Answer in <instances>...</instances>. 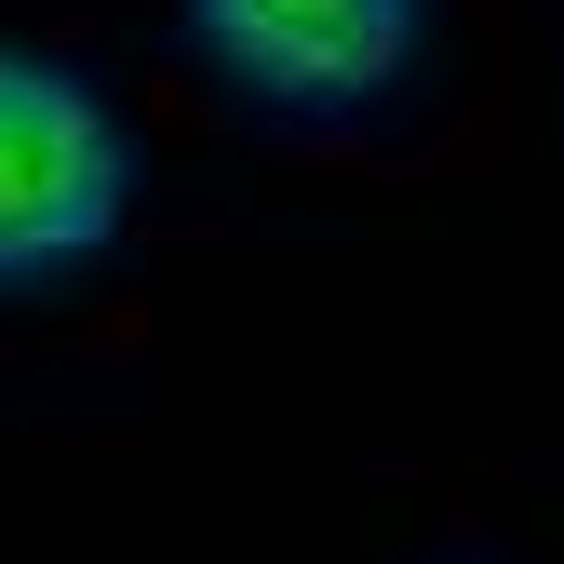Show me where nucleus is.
<instances>
[{
  "label": "nucleus",
  "mask_w": 564,
  "mask_h": 564,
  "mask_svg": "<svg viewBox=\"0 0 564 564\" xmlns=\"http://www.w3.org/2000/svg\"><path fill=\"white\" fill-rule=\"evenodd\" d=\"M121 229V121L41 54H0V282L82 269Z\"/></svg>",
  "instance_id": "1"
},
{
  "label": "nucleus",
  "mask_w": 564,
  "mask_h": 564,
  "mask_svg": "<svg viewBox=\"0 0 564 564\" xmlns=\"http://www.w3.org/2000/svg\"><path fill=\"white\" fill-rule=\"evenodd\" d=\"M188 28L269 108H364L416 54V0H188Z\"/></svg>",
  "instance_id": "2"
}]
</instances>
